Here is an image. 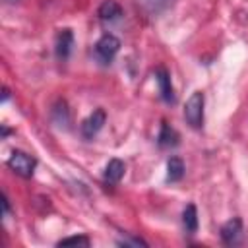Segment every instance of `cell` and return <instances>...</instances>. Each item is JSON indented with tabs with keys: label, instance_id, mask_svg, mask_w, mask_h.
Returning <instances> with one entry per match:
<instances>
[{
	"label": "cell",
	"instance_id": "obj_2",
	"mask_svg": "<svg viewBox=\"0 0 248 248\" xmlns=\"http://www.w3.org/2000/svg\"><path fill=\"white\" fill-rule=\"evenodd\" d=\"M118 50H120V41H118V37H114L110 33H105L95 43V58L101 64H110Z\"/></svg>",
	"mask_w": 248,
	"mask_h": 248
},
{
	"label": "cell",
	"instance_id": "obj_13",
	"mask_svg": "<svg viewBox=\"0 0 248 248\" xmlns=\"http://www.w3.org/2000/svg\"><path fill=\"white\" fill-rule=\"evenodd\" d=\"M52 120L58 124V126H68L70 122V112H68V107L64 101H58L52 108Z\"/></svg>",
	"mask_w": 248,
	"mask_h": 248
},
{
	"label": "cell",
	"instance_id": "obj_12",
	"mask_svg": "<svg viewBox=\"0 0 248 248\" xmlns=\"http://www.w3.org/2000/svg\"><path fill=\"white\" fill-rule=\"evenodd\" d=\"M182 223H184V229L188 232H196L198 231V211H196V205L194 203H188L182 211Z\"/></svg>",
	"mask_w": 248,
	"mask_h": 248
},
{
	"label": "cell",
	"instance_id": "obj_8",
	"mask_svg": "<svg viewBox=\"0 0 248 248\" xmlns=\"http://www.w3.org/2000/svg\"><path fill=\"white\" fill-rule=\"evenodd\" d=\"M157 83H159V91H161V97L165 103H174V89H172V83H170V76L165 68H159L157 74Z\"/></svg>",
	"mask_w": 248,
	"mask_h": 248
},
{
	"label": "cell",
	"instance_id": "obj_17",
	"mask_svg": "<svg viewBox=\"0 0 248 248\" xmlns=\"http://www.w3.org/2000/svg\"><path fill=\"white\" fill-rule=\"evenodd\" d=\"M2 207H4V215H8V211H10V200H8L6 194H2Z\"/></svg>",
	"mask_w": 248,
	"mask_h": 248
},
{
	"label": "cell",
	"instance_id": "obj_3",
	"mask_svg": "<svg viewBox=\"0 0 248 248\" xmlns=\"http://www.w3.org/2000/svg\"><path fill=\"white\" fill-rule=\"evenodd\" d=\"M35 165H37V161H35L31 155L23 153V151H12V155H10V159H8V167H10L14 172H17L19 176H25V178L33 176Z\"/></svg>",
	"mask_w": 248,
	"mask_h": 248
},
{
	"label": "cell",
	"instance_id": "obj_1",
	"mask_svg": "<svg viewBox=\"0 0 248 248\" xmlns=\"http://www.w3.org/2000/svg\"><path fill=\"white\" fill-rule=\"evenodd\" d=\"M203 93L202 91H194L186 105H184V118L192 128H202L203 126Z\"/></svg>",
	"mask_w": 248,
	"mask_h": 248
},
{
	"label": "cell",
	"instance_id": "obj_6",
	"mask_svg": "<svg viewBox=\"0 0 248 248\" xmlns=\"http://www.w3.org/2000/svg\"><path fill=\"white\" fill-rule=\"evenodd\" d=\"M97 16H99L101 21H108V23L118 21V19L122 17V6H120L116 0H105V2L99 6Z\"/></svg>",
	"mask_w": 248,
	"mask_h": 248
},
{
	"label": "cell",
	"instance_id": "obj_16",
	"mask_svg": "<svg viewBox=\"0 0 248 248\" xmlns=\"http://www.w3.org/2000/svg\"><path fill=\"white\" fill-rule=\"evenodd\" d=\"M118 244L120 246H147V242L141 238H120Z\"/></svg>",
	"mask_w": 248,
	"mask_h": 248
},
{
	"label": "cell",
	"instance_id": "obj_7",
	"mask_svg": "<svg viewBox=\"0 0 248 248\" xmlns=\"http://www.w3.org/2000/svg\"><path fill=\"white\" fill-rule=\"evenodd\" d=\"M240 232H242V221L238 217H232L221 227V240L225 244H234L240 238Z\"/></svg>",
	"mask_w": 248,
	"mask_h": 248
},
{
	"label": "cell",
	"instance_id": "obj_18",
	"mask_svg": "<svg viewBox=\"0 0 248 248\" xmlns=\"http://www.w3.org/2000/svg\"><path fill=\"white\" fill-rule=\"evenodd\" d=\"M8 97H10V91L4 87V91H2V103H6V101H8Z\"/></svg>",
	"mask_w": 248,
	"mask_h": 248
},
{
	"label": "cell",
	"instance_id": "obj_4",
	"mask_svg": "<svg viewBox=\"0 0 248 248\" xmlns=\"http://www.w3.org/2000/svg\"><path fill=\"white\" fill-rule=\"evenodd\" d=\"M105 122H107L105 110H103V108L93 110V112L83 120V124H81V134H83V138H85V140L95 138V136L101 132V128L105 126Z\"/></svg>",
	"mask_w": 248,
	"mask_h": 248
},
{
	"label": "cell",
	"instance_id": "obj_15",
	"mask_svg": "<svg viewBox=\"0 0 248 248\" xmlns=\"http://www.w3.org/2000/svg\"><path fill=\"white\" fill-rule=\"evenodd\" d=\"M143 4L147 6V10L149 12H161V10H165V8H169L170 4H172V0H143Z\"/></svg>",
	"mask_w": 248,
	"mask_h": 248
},
{
	"label": "cell",
	"instance_id": "obj_10",
	"mask_svg": "<svg viewBox=\"0 0 248 248\" xmlns=\"http://www.w3.org/2000/svg\"><path fill=\"white\" fill-rule=\"evenodd\" d=\"M124 170H126V167L120 159H110L107 169H105V180L110 182V184H116L124 176Z\"/></svg>",
	"mask_w": 248,
	"mask_h": 248
},
{
	"label": "cell",
	"instance_id": "obj_14",
	"mask_svg": "<svg viewBox=\"0 0 248 248\" xmlns=\"http://www.w3.org/2000/svg\"><path fill=\"white\" fill-rule=\"evenodd\" d=\"M58 246H89V238H87V236H83V234L68 236V238L58 240Z\"/></svg>",
	"mask_w": 248,
	"mask_h": 248
},
{
	"label": "cell",
	"instance_id": "obj_9",
	"mask_svg": "<svg viewBox=\"0 0 248 248\" xmlns=\"http://www.w3.org/2000/svg\"><path fill=\"white\" fill-rule=\"evenodd\" d=\"M157 143L159 147L167 149V147H176L178 145V134L174 128H170L167 122L161 124V130H159V138H157Z\"/></svg>",
	"mask_w": 248,
	"mask_h": 248
},
{
	"label": "cell",
	"instance_id": "obj_5",
	"mask_svg": "<svg viewBox=\"0 0 248 248\" xmlns=\"http://www.w3.org/2000/svg\"><path fill=\"white\" fill-rule=\"evenodd\" d=\"M72 46H74V33L72 29H60L58 35H56V56L60 60H66L72 52Z\"/></svg>",
	"mask_w": 248,
	"mask_h": 248
},
{
	"label": "cell",
	"instance_id": "obj_11",
	"mask_svg": "<svg viewBox=\"0 0 248 248\" xmlns=\"http://www.w3.org/2000/svg\"><path fill=\"white\" fill-rule=\"evenodd\" d=\"M184 176V163L180 157H170L167 163V180L169 182H178Z\"/></svg>",
	"mask_w": 248,
	"mask_h": 248
}]
</instances>
